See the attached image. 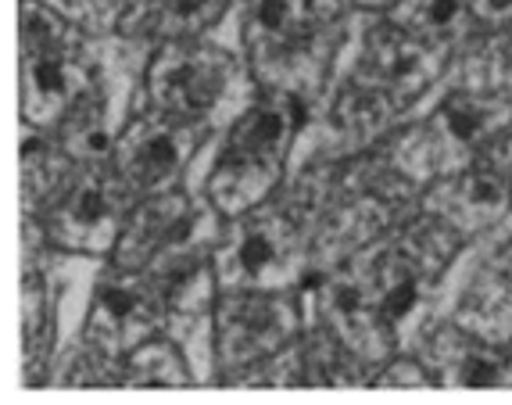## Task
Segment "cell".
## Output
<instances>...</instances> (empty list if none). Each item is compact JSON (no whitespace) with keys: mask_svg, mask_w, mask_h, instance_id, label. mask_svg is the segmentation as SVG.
Masks as SVG:
<instances>
[{"mask_svg":"<svg viewBox=\"0 0 512 405\" xmlns=\"http://www.w3.org/2000/svg\"><path fill=\"white\" fill-rule=\"evenodd\" d=\"M308 230L294 205H255L233 219L212 266L219 291H291L308 273Z\"/></svg>","mask_w":512,"mask_h":405,"instance_id":"cell-3","label":"cell"},{"mask_svg":"<svg viewBox=\"0 0 512 405\" xmlns=\"http://www.w3.org/2000/svg\"><path fill=\"white\" fill-rule=\"evenodd\" d=\"M512 205V130L495 137L466 169L444 176L427 198V212L455 233H480Z\"/></svg>","mask_w":512,"mask_h":405,"instance_id":"cell-11","label":"cell"},{"mask_svg":"<svg viewBox=\"0 0 512 405\" xmlns=\"http://www.w3.org/2000/svg\"><path fill=\"white\" fill-rule=\"evenodd\" d=\"M316 312L323 319V327L341 345H348L362 362H376L391 352L394 334L387 327L380 305H376V294L359 259L330 273L316 287Z\"/></svg>","mask_w":512,"mask_h":405,"instance_id":"cell-13","label":"cell"},{"mask_svg":"<svg viewBox=\"0 0 512 405\" xmlns=\"http://www.w3.org/2000/svg\"><path fill=\"white\" fill-rule=\"evenodd\" d=\"M54 4L86 29H111V22H122L133 0H54Z\"/></svg>","mask_w":512,"mask_h":405,"instance_id":"cell-24","label":"cell"},{"mask_svg":"<svg viewBox=\"0 0 512 405\" xmlns=\"http://www.w3.org/2000/svg\"><path fill=\"white\" fill-rule=\"evenodd\" d=\"M172 291L144 269H108L94 287L83 341L126 359L165 327Z\"/></svg>","mask_w":512,"mask_h":405,"instance_id":"cell-8","label":"cell"},{"mask_svg":"<svg viewBox=\"0 0 512 405\" xmlns=\"http://www.w3.org/2000/svg\"><path fill=\"white\" fill-rule=\"evenodd\" d=\"M505 130H512L509 97L459 90L430 115L423 130L398 147V165L409 176H452Z\"/></svg>","mask_w":512,"mask_h":405,"instance_id":"cell-5","label":"cell"},{"mask_svg":"<svg viewBox=\"0 0 512 405\" xmlns=\"http://www.w3.org/2000/svg\"><path fill=\"white\" fill-rule=\"evenodd\" d=\"M437 380L430 377L427 362H409L398 359L384 370V377H376V388H434Z\"/></svg>","mask_w":512,"mask_h":405,"instance_id":"cell-25","label":"cell"},{"mask_svg":"<svg viewBox=\"0 0 512 405\" xmlns=\"http://www.w3.org/2000/svg\"><path fill=\"white\" fill-rule=\"evenodd\" d=\"M444 51L448 47H434L419 36L405 33L391 18L373 22L362 36L355 79L391 94L398 104H409L412 97L427 90V83H434V76L441 72Z\"/></svg>","mask_w":512,"mask_h":405,"instance_id":"cell-12","label":"cell"},{"mask_svg":"<svg viewBox=\"0 0 512 405\" xmlns=\"http://www.w3.org/2000/svg\"><path fill=\"white\" fill-rule=\"evenodd\" d=\"M391 22L434 47L462 40L473 22V0H398Z\"/></svg>","mask_w":512,"mask_h":405,"instance_id":"cell-21","label":"cell"},{"mask_svg":"<svg viewBox=\"0 0 512 405\" xmlns=\"http://www.w3.org/2000/svg\"><path fill=\"white\" fill-rule=\"evenodd\" d=\"M129 187L111 162L83 165L65 180V187L43 208V233L54 248L76 255H108L119 244L126 219L137 205Z\"/></svg>","mask_w":512,"mask_h":405,"instance_id":"cell-6","label":"cell"},{"mask_svg":"<svg viewBox=\"0 0 512 405\" xmlns=\"http://www.w3.org/2000/svg\"><path fill=\"white\" fill-rule=\"evenodd\" d=\"M215 291H219V280H215L212 262H201L197 269H190L180 284L172 287L169 298V316H165V330L172 334V341L187 352L190 366H194V352L201 359L208 373V337H215Z\"/></svg>","mask_w":512,"mask_h":405,"instance_id":"cell-16","label":"cell"},{"mask_svg":"<svg viewBox=\"0 0 512 405\" xmlns=\"http://www.w3.org/2000/svg\"><path fill=\"white\" fill-rule=\"evenodd\" d=\"M226 0H133L119 29L126 33H154L162 40H194L219 18Z\"/></svg>","mask_w":512,"mask_h":405,"instance_id":"cell-18","label":"cell"},{"mask_svg":"<svg viewBox=\"0 0 512 405\" xmlns=\"http://www.w3.org/2000/svg\"><path fill=\"white\" fill-rule=\"evenodd\" d=\"M423 362L430 373H441L437 384L448 388H512V362L498 355V345H487L466 330H437L423 345Z\"/></svg>","mask_w":512,"mask_h":405,"instance_id":"cell-14","label":"cell"},{"mask_svg":"<svg viewBox=\"0 0 512 405\" xmlns=\"http://www.w3.org/2000/svg\"><path fill=\"white\" fill-rule=\"evenodd\" d=\"M473 18L487 26H505L512 22V0H473Z\"/></svg>","mask_w":512,"mask_h":405,"instance_id":"cell-26","label":"cell"},{"mask_svg":"<svg viewBox=\"0 0 512 405\" xmlns=\"http://www.w3.org/2000/svg\"><path fill=\"white\" fill-rule=\"evenodd\" d=\"M244 44L265 87L301 94L319 83L330 29L319 18L316 0H248Z\"/></svg>","mask_w":512,"mask_h":405,"instance_id":"cell-4","label":"cell"},{"mask_svg":"<svg viewBox=\"0 0 512 405\" xmlns=\"http://www.w3.org/2000/svg\"><path fill=\"white\" fill-rule=\"evenodd\" d=\"M351 4H359V8H387V4H398V0H351Z\"/></svg>","mask_w":512,"mask_h":405,"instance_id":"cell-27","label":"cell"},{"mask_svg":"<svg viewBox=\"0 0 512 405\" xmlns=\"http://www.w3.org/2000/svg\"><path fill=\"white\" fill-rule=\"evenodd\" d=\"M291 291H222L215 302V355L230 373H244L298 337Z\"/></svg>","mask_w":512,"mask_h":405,"instance_id":"cell-9","label":"cell"},{"mask_svg":"<svg viewBox=\"0 0 512 405\" xmlns=\"http://www.w3.org/2000/svg\"><path fill=\"white\" fill-rule=\"evenodd\" d=\"M72 176V155L47 130H22V198L33 212H43Z\"/></svg>","mask_w":512,"mask_h":405,"instance_id":"cell-20","label":"cell"},{"mask_svg":"<svg viewBox=\"0 0 512 405\" xmlns=\"http://www.w3.org/2000/svg\"><path fill=\"white\" fill-rule=\"evenodd\" d=\"M111 115L115 112H111L108 94L101 90V83H94V90L58 122V140L72 155V162L79 165L111 162L115 144H119V133H115V119Z\"/></svg>","mask_w":512,"mask_h":405,"instance_id":"cell-17","label":"cell"},{"mask_svg":"<svg viewBox=\"0 0 512 405\" xmlns=\"http://www.w3.org/2000/svg\"><path fill=\"white\" fill-rule=\"evenodd\" d=\"M305 122L301 94L269 90L251 101L233 122L226 147L208 176V198L226 219H237L262 205L283 176V165Z\"/></svg>","mask_w":512,"mask_h":405,"instance_id":"cell-1","label":"cell"},{"mask_svg":"<svg viewBox=\"0 0 512 405\" xmlns=\"http://www.w3.org/2000/svg\"><path fill=\"white\" fill-rule=\"evenodd\" d=\"M466 334L480 337L487 345H505L512 337V276L509 273H484L466 291L459 312H455Z\"/></svg>","mask_w":512,"mask_h":405,"instance_id":"cell-19","label":"cell"},{"mask_svg":"<svg viewBox=\"0 0 512 405\" xmlns=\"http://www.w3.org/2000/svg\"><path fill=\"white\" fill-rule=\"evenodd\" d=\"M51 291H47V280L36 266L26 269V280H22V334H26L29 362H36L43 355V341L51 334Z\"/></svg>","mask_w":512,"mask_h":405,"instance_id":"cell-23","label":"cell"},{"mask_svg":"<svg viewBox=\"0 0 512 405\" xmlns=\"http://www.w3.org/2000/svg\"><path fill=\"white\" fill-rule=\"evenodd\" d=\"M237 61L201 40H165L147 69V101L169 115L212 122L237 90Z\"/></svg>","mask_w":512,"mask_h":405,"instance_id":"cell-7","label":"cell"},{"mask_svg":"<svg viewBox=\"0 0 512 405\" xmlns=\"http://www.w3.org/2000/svg\"><path fill=\"white\" fill-rule=\"evenodd\" d=\"M394 108L402 104L394 101L384 90L369 87L362 79H348L344 90L333 101L330 115L323 126V144L330 155H344V151H359L369 140H376L380 133L391 126Z\"/></svg>","mask_w":512,"mask_h":405,"instance_id":"cell-15","label":"cell"},{"mask_svg":"<svg viewBox=\"0 0 512 405\" xmlns=\"http://www.w3.org/2000/svg\"><path fill=\"white\" fill-rule=\"evenodd\" d=\"M205 133L208 122L180 119V115H169L162 108H147L119 133L111 165L119 169V176L129 187L137 190V198L172 190L183 169H187V162L194 158L197 144L205 140Z\"/></svg>","mask_w":512,"mask_h":405,"instance_id":"cell-10","label":"cell"},{"mask_svg":"<svg viewBox=\"0 0 512 405\" xmlns=\"http://www.w3.org/2000/svg\"><path fill=\"white\" fill-rule=\"evenodd\" d=\"M18 44H22V119L36 130H58V122L97 83L83 36L43 0H22Z\"/></svg>","mask_w":512,"mask_h":405,"instance_id":"cell-2","label":"cell"},{"mask_svg":"<svg viewBox=\"0 0 512 405\" xmlns=\"http://www.w3.org/2000/svg\"><path fill=\"white\" fill-rule=\"evenodd\" d=\"M190 373L194 366L172 337H151L122 359V388H187Z\"/></svg>","mask_w":512,"mask_h":405,"instance_id":"cell-22","label":"cell"}]
</instances>
